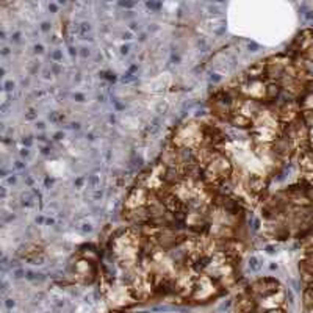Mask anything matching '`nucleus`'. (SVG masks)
<instances>
[{
	"mask_svg": "<svg viewBox=\"0 0 313 313\" xmlns=\"http://www.w3.org/2000/svg\"><path fill=\"white\" fill-rule=\"evenodd\" d=\"M203 127H205V121H199V119L185 121L175 129L174 135L171 136L169 144L178 149L196 150L203 144Z\"/></svg>",
	"mask_w": 313,
	"mask_h": 313,
	"instance_id": "nucleus-1",
	"label": "nucleus"
},
{
	"mask_svg": "<svg viewBox=\"0 0 313 313\" xmlns=\"http://www.w3.org/2000/svg\"><path fill=\"white\" fill-rule=\"evenodd\" d=\"M268 313H284V311H280L279 308H274V310H268Z\"/></svg>",
	"mask_w": 313,
	"mask_h": 313,
	"instance_id": "nucleus-2",
	"label": "nucleus"
}]
</instances>
